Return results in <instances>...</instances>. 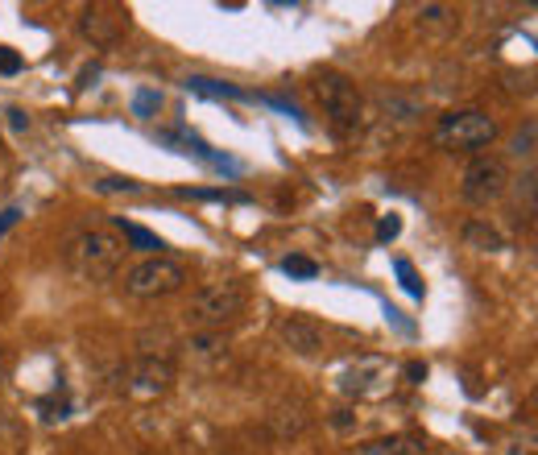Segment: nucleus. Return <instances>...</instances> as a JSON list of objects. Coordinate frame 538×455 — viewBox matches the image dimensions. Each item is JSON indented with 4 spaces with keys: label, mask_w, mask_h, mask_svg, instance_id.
Returning a JSON list of instances; mask_svg holds the SVG:
<instances>
[{
    "label": "nucleus",
    "mask_w": 538,
    "mask_h": 455,
    "mask_svg": "<svg viewBox=\"0 0 538 455\" xmlns=\"http://www.w3.org/2000/svg\"><path fill=\"white\" fill-rule=\"evenodd\" d=\"M307 426V418L302 414H294V418H269V431L277 434V439H286V434H298Z\"/></svg>",
    "instance_id": "4be33fe9"
},
{
    "label": "nucleus",
    "mask_w": 538,
    "mask_h": 455,
    "mask_svg": "<svg viewBox=\"0 0 538 455\" xmlns=\"http://www.w3.org/2000/svg\"><path fill=\"white\" fill-rule=\"evenodd\" d=\"M368 373H373V376L385 373V364H381V360H360V368H348V373H343L340 385L343 389H356V393H365V389H368Z\"/></svg>",
    "instance_id": "dca6fc26"
},
{
    "label": "nucleus",
    "mask_w": 538,
    "mask_h": 455,
    "mask_svg": "<svg viewBox=\"0 0 538 455\" xmlns=\"http://www.w3.org/2000/svg\"><path fill=\"white\" fill-rule=\"evenodd\" d=\"M186 282V269L170 257H145L137 261L133 269L125 273V290L133 298H166V294H178Z\"/></svg>",
    "instance_id": "423d86ee"
},
{
    "label": "nucleus",
    "mask_w": 538,
    "mask_h": 455,
    "mask_svg": "<svg viewBox=\"0 0 538 455\" xmlns=\"http://www.w3.org/2000/svg\"><path fill=\"white\" fill-rule=\"evenodd\" d=\"M17 219H21V207H4V211H0V240L17 228Z\"/></svg>",
    "instance_id": "bb28decb"
},
{
    "label": "nucleus",
    "mask_w": 538,
    "mask_h": 455,
    "mask_svg": "<svg viewBox=\"0 0 538 455\" xmlns=\"http://www.w3.org/2000/svg\"><path fill=\"white\" fill-rule=\"evenodd\" d=\"M277 340L286 343L294 356H315L323 348V327L307 315H286L277 318Z\"/></svg>",
    "instance_id": "6e6552de"
},
{
    "label": "nucleus",
    "mask_w": 538,
    "mask_h": 455,
    "mask_svg": "<svg viewBox=\"0 0 538 455\" xmlns=\"http://www.w3.org/2000/svg\"><path fill=\"white\" fill-rule=\"evenodd\" d=\"M174 385V364L166 356H141L133 364V393H166Z\"/></svg>",
    "instance_id": "9d476101"
},
{
    "label": "nucleus",
    "mask_w": 538,
    "mask_h": 455,
    "mask_svg": "<svg viewBox=\"0 0 538 455\" xmlns=\"http://www.w3.org/2000/svg\"><path fill=\"white\" fill-rule=\"evenodd\" d=\"M241 315H244V285L241 282L203 285V290L191 298V307H186L191 327H199V331H224V327H232Z\"/></svg>",
    "instance_id": "7ed1b4c3"
},
{
    "label": "nucleus",
    "mask_w": 538,
    "mask_h": 455,
    "mask_svg": "<svg viewBox=\"0 0 538 455\" xmlns=\"http://www.w3.org/2000/svg\"><path fill=\"white\" fill-rule=\"evenodd\" d=\"M393 269H398V277H401V290L410 298H423V282H418V273H414V265L406 261V257H398L393 261Z\"/></svg>",
    "instance_id": "aec40b11"
},
{
    "label": "nucleus",
    "mask_w": 538,
    "mask_h": 455,
    "mask_svg": "<svg viewBox=\"0 0 538 455\" xmlns=\"http://www.w3.org/2000/svg\"><path fill=\"white\" fill-rule=\"evenodd\" d=\"M95 191H103V194H137L141 182H133L128 174H108V178L95 182Z\"/></svg>",
    "instance_id": "6ab92c4d"
},
{
    "label": "nucleus",
    "mask_w": 538,
    "mask_h": 455,
    "mask_svg": "<svg viewBox=\"0 0 538 455\" xmlns=\"http://www.w3.org/2000/svg\"><path fill=\"white\" fill-rule=\"evenodd\" d=\"M406 376H410V385H418V381H423V376H426V364L410 360V364H406Z\"/></svg>",
    "instance_id": "cd10ccee"
},
{
    "label": "nucleus",
    "mask_w": 538,
    "mask_h": 455,
    "mask_svg": "<svg viewBox=\"0 0 538 455\" xmlns=\"http://www.w3.org/2000/svg\"><path fill=\"white\" fill-rule=\"evenodd\" d=\"M282 273L298 277V282H310V277H319V261H310L302 252H290V257H282Z\"/></svg>",
    "instance_id": "f3484780"
},
{
    "label": "nucleus",
    "mask_w": 538,
    "mask_h": 455,
    "mask_svg": "<svg viewBox=\"0 0 538 455\" xmlns=\"http://www.w3.org/2000/svg\"><path fill=\"white\" fill-rule=\"evenodd\" d=\"M186 199H232V194H224V191H183Z\"/></svg>",
    "instance_id": "c756f323"
},
{
    "label": "nucleus",
    "mask_w": 538,
    "mask_h": 455,
    "mask_svg": "<svg viewBox=\"0 0 538 455\" xmlns=\"http://www.w3.org/2000/svg\"><path fill=\"white\" fill-rule=\"evenodd\" d=\"M261 103H269V108H277V112H286L290 120H294V125H302V128H307V116L298 112V108H294V103H290V100H282V95H261Z\"/></svg>",
    "instance_id": "5701e85b"
},
{
    "label": "nucleus",
    "mask_w": 538,
    "mask_h": 455,
    "mask_svg": "<svg viewBox=\"0 0 538 455\" xmlns=\"http://www.w3.org/2000/svg\"><path fill=\"white\" fill-rule=\"evenodd\" d=\"M497 120L484 112H476V108H459V112H443L435 125V145L439 149H484L497 141Z\"/></svg>",
    "instance_id": "20e7f679"
},
{
    "label": "nucleus",
    "mask_w": 538,
    "mask_h": 455,
    "mask_svg": "<svg viewBox=\"0 0 538 455\" xmlns=\"http://www.w3.org/2000/svg\"><path fill=\"white\" fill-rule=\"evenodd\" d=\"M505 191H509V166L492 153H476L459 178V199L468 207H492Z\"/></svg>",
    "instance_id": "39448f33"
},
{
    "label": "nucleus",
    "mask_w": 538,
    "mask_h": 455,
    "mask_svg": "<svg viewBox=\"0 0 538 455\" xmlns=\"http://www.w3.org/2000/svg\"><path fill=\"white\" fill-rule=\"evenodd\" d=\"M125 261V240L112 228H83L62 244V265L79 282H108Z\"/></svg>",
    "instance_id": "f257e3e1"
},
{
    "label": "nucleus",
    "mask_w": 538,
    "mask_h": 455,
    "mask_svg": "<svg viewBox=\"0 0 538 455\" xmlns=\"http://www.w3.org/2000/svg\"><path fill=\"white\" fill-rule=\"evenodd\" d=\"M158 141H161V145H170L174 153H186V158H199V161H203V166H211V170H219V174H232V178H241V174H244V166H241V161H232L228 153H216V149L207 145L203 136L186 133V128H170V133H158Z\"/></svg>",
    "instance_id": "0eeeda50"
},
{
    "label": "nucleus",
    "mask_w": 538,
    "mask_h": 455,
    "mask_svg": "<svg viewBox=\"0 0 538 455\" xmlns=\"http://www.w3.org/2000/svg\"><path fill=\"white\" fill-rule=\"evenodd\" d=\"M4 120H9L12 133H25V128H29V112H25V108H17V103H12V108H4Z\"/></svg>",
    "instance_id": "a878e982"
},
{
    "label": "nucleus",
    "mask_w": 538,
    "mask_h": 455,
    "mask_svg": "<svg viewBox=\"0 0 538 455\" xmlns=\"http://www.w3.org/2000/svg\"><path fill=\"white\" fill-rule=\"evenodd\" d=\"M0 381H4V352H0Z\"/></svg>",
    "instance_id": "7c9ffc66"
},
{
    "label": "nucleus",
    "mask_w": 538,
    "mask_h": 455,
    "mask_svg": "<svg viewBox=\"0 0 538 455\" xmlns=\"http://www.w3.org/2000/svg\"><path fill=\"white\" fill-rule=\"evenodd\" d=\"M79 25H83V34L92 37L95 46H112V42H120V37H125V29H128L125 12H120V9H103V4H92V9H83Z\"/></svg>",
    "instance_id": "1a4fd4ad"
},
{
    "label": "nucleus",
    "mask_w": 538,
    "mask_h": 455,
    "mask_svg": "<svg viewBox=\"0 0 538 455\" xmlns=\"http://www.w3.org/2000/svg\"><path fill=\"white\" fill-rule=\"evenodd\" d=\"M186 91H195V95H207V100H252L249 91H241L236 83L211 79V75H186Z\"/></svg>",
    "instance_id": "9b49d317"
},
{
    "label": "nucleus",
    "mask_w": 538,
    "mask_h": 455,
    "mask_svg": "<svg viewBox=\"0 0 538 455\" xmlns=\"http://www.w3.org/2000/svg\"><path fill=\"white\" fill-rule=\"evenodd\" d=\"M315 95L323 103V116L332 120V128L340 136H356L360 125H365V100H360V91L348 75L340 70H323L319 79H315Z\"/></svg>",
    "instance_id": "f03ea898"
},
{
    "label": "nucleus",
    "mask_w": 538,
    "mask_h": 455,
    "mask_svg": "<svg viewBox=\"0 0 538 455\" xmlns=\"http://www.w3.org/2000/svg\"><path fill=\"white\" fill-rule=\"evenodd\" d=\"M116 232H125V240L133 244L137 252H149V257H161V236H153L149 228H141V224H133V219H116Z\"/></svg>",
    "instance_id": "2eb2a0df"
},
{
    "label": "nucleus",
    "mask_w": 538,
    "mask_h": 455,
    "mask_svg": "<svg viewBox=\"0 0 538 455\" xmlns=\"http://www.w3.org/2000/svg\"><path fill=\"white\" fill-rule=\"evenodd\" d=\"M398 232H401V219L393 216V211H390V216H381V224H377V244H390Z\"/></svg>",
    "instance_id": "b1692460"
},
{
    "label": "nucleus",
    "mask_w": 538,
    "mask_h": 455,
    "mask_svg": "<svg viewBox=\"0 0 538 455\" xmlns=\"http://www.w3.org/2000/svg\"><path fill=\"white\" fill-rule=\"evenodd\" d=\"M464 244L476 252H501L505 236L492 224H484V219H468V224H464Z\"/></svg>",
    "instance_id": "f8f14e48"
},
{
    "label": "nucleus",
    "mask_w": 538,
    "mask_h": 455,
    "mask_svg": "<svg viewBox=\"0 0 538 455\" xmlns=\"http://www.w3.org/2000/svg\"><path fill=\"white\" fill-rule=\"evenodd\" d=\"M509 153H514V158H530V153H534V120H530V125L514 136V145H509Z\"/></svg>",
    "instance_id": "412c9836"
},
{
    "label": "nucleus",
    "mask_w": 538,
    "mask_h": 455,
    "mask_svg": "<svg viewBox=\"0 0 538 455\" xmlns=\"http://www.w3.org/2000/svg\"><path fill=\"white\" fill-rule=\"evenodd\" d=\"M161 108V91L153 87H141L137 95H133V116H141V120H153Z\"/></svg>",
    "instance_id": "a211bd4d"
},
{
    "label": "nucleus",
    "mask_w": 538,
    "mask_h": 455,
    "mask_svg": "<svg viewBox=\"0 0 538 455\" xmlns=\"http://www.w3.org/2000/svg\"><path fill=\"white\" fill-rule=\"evenodd\" d=\"M25 62H21V54L17 50H9V46H0V75H17Z\"/></svg>",
    "instance_id": "393cba45"
},
{
    "label": "nucleus",
    "mask_w": 538,
    "mask_h": 455,
    "mask_svg": "<svg viewBox=\"0 0 538 455\" xmlns=\"http://www.w3.org/2000/svg\"><path fill=\"white\" fill-rule=\"evenodd\" d=\"M0 149H4V133H0Z\"/></svg>",
    "instance_id": "2f4dec72"
},
{
    "label": "nucleus",
    "mask_w": 538,
    "mask_h": 455,
    "mask_svg": "<svg viewBox=\"0 0 538 455\" xmlns=\"http://www.w3.org/2000/svg\"><path fill=\"white\" fill-rule=\"evenodd\" d=\"M368 455H431V447L418 434H390V439L368 443Z\"/></svg>",
    "instance_id": "ddd939ff"
},
{
    "label": "nucleus",
    "mask_w": 538,
    "mask_h": 455,
    "mask_svg": "<svg viewBox=\"0 0 538 455\" xmlns=\"http://www.w3.org/2000/svg\"><path fill=\"white\" fill-rule=\"evenodd\" d=\"M418 17H426V21H443V17H447V9H443V4H426V9L418 12Z\"/></svg>",
    "instance_id": "c85d7f7f"
},
{
    "label": "nucleus",
    "mask_w": 538,
    "mask_h": 455,
    "mask_svg": "<svg viewBox=\"0 0 538 455\" xmlns=\"http://www.w3.org/2000/svg\"><path fill=\"white\" fill-rule=\"evenodd\" d=\"M183 348L195 360H224V335L219 331H191Z\"/></svg>",
    "instance_id": "4468645a"
}]
</instances>
